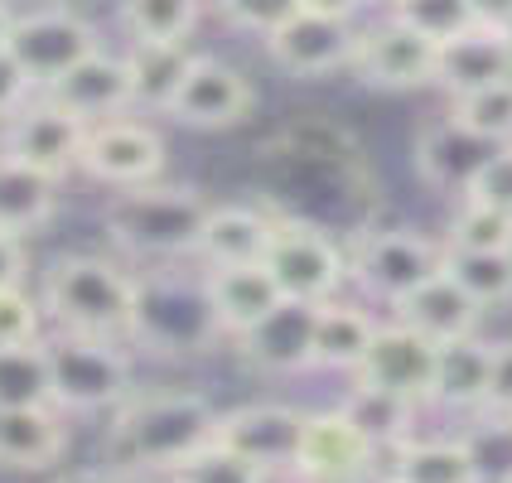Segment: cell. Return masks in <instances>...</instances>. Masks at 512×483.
Wrapping results in <instances>:
<instances>
[{"label":"cell","mask_w":512,"mask_h":483,"mask_svg":"<svg viewBox=\"0 0 512 483\" xmlns=\"http://www.w3.org/2000/svg\"><path fill=\"white\" fill-rule=\"evenodd\" d=\"M218 411L194 387H160V392H131L112 411L107 426V459L131 479H165L199 445L213 440Z\"/></svg>","instance_id":"1"},{"label":"cell","mask_w":512,"mask_h":483,"mask_svg":"<svg viewBox=\"0 0 512 483\" xmlns=\"http://www.w3.org/2000/svg\"><path fill=\"white\" fill-rule=\"evenodd\" d=\"M39 300L54 329L131 343L141 310V276H131L116 256L68 252L44 271Z\"/></svg>","instance_id":"2"},{"label":"cell","mask_w":512,"mask_h":483,"mask_svg":"<svg viewBox=\"0 0 512 483\" xmlns=\"http://www.w3.org/2000/svg\"><path fill=\"white\" fill-rule=\"evenodd\" d=\"M208 208L213 203L199 189L150 179L136 189H112V199L102 208V228L116 252L141 256V261H179V256H199Z\"/></svg>","instance_id":"3"},{"label":"cell","mask_w":512,"mask_h":483,"mask_svg":"<svg viewBox=\"0 0 512 483\" xmlns=\"http://www.w3.org/2000/svg\"><path fill=\"white\" fill-rule=\"evenodd\" d=\"M49 372H54V406L58 411H116L121 401L136 392L131 353L121 339H92V334H68L54 329L44 334Z\"/></svg>","instance_id":"4"},{"label":"cell","mask_w":512,"mask_h":483,"mask_svg":"<svg viewBox=\"0 0 512 483\" xmlns=\"http://www.w3.org/2000/svg\"><path fill=\"white\" fill-rule=\"evenodd\" d=\"M261 266L281 285L285 300H305V305H324L348 285V247L324 223L300 213H276V232Z\"/></svg>","instance_id":"5"},{"label":"cell","mask_w":512,"mask_h":483,"mask_svg":"<svg viewBox=\"0 0 512 483\" xmlns=\"http://www.w3.org/2000/svg\"><path fill=\"white\" fill-rule=\"evenodd\" d=\"M445 266V242L411 228H363L348 237V281L382 305H401Z\"/></svg>","instance_id":"6"},{"label":"cell","mask_w":512,"mask_h":483,"mask_svg":"<svg viewBox=\"0 0 512 483\" xmlns=\"http://www.w3.org/2000/svg\"><path fill=\"white\" fill-rule=\"evenodd\" d=\"M10 58L25 68V78L39 92L49 83H58L73 63H83L87 54L102 49V34L92 29V20H83L78 10L68 5H39V10H25L15 15V29H10Z\"/></svg>","instance_id":"7"},{"label":"cell","mask_w":512,"mask_h":483,"mask_svg":"<svg viewBox=\"0 0 512 483\" xmlns=\"http://www.w3.org/2000/svg\"><path fill=\"white\" fill-rule=\"evenodd\" d=\"M83 141H87V121L63 112L44 92H34L25 107L0 126V155H10V160H20V165L39 174H54V179L78 170Z\"/></svg>","instance_id":"8"},{"label":"cell","mask_w":512,"mask_h":483,"mask_svg":"<svg viewBox=\"0 0 512 483\" xmlns=\"http://www.w3.org/2000/svg\"><path fill=\"white\" fill-rule=\"evenodd\" d=\"M78 170L107 189H136L165 174V136L150 121H131V116H112L87 126Z\"/></svg>","instance_id":"9"},{"label":"cell","mask_w":512,"mask_h":483,"mask_svg":"<svg viewBox=\"0 0 512 483\" xmlns=\"http://www.w3.org/2000/svg\"><path fill=\"white\" fill-rule=\"evenodd\" d=\"M252 107H256L252 78L242 68L223 63V58L199 54L189 63L179 92L170 97L165 116L189 126V131H232V126H242L252 116Z\"/></svg>","instance_id":"10"},{"label":"cell","mask_w":512,"mask_h":483,"mask_svg":"<svg viewBox=\"0 0 512 483\" xmlns=\"http://www.w3.org/2000/svg\"><path fill=\"white\" fill-rule=\"evenodd\" d=\"M435 353L440 343L426 339L421 329L387 319L377 324L363 363L353 372V382L377 387V392H392V397L411 401V406H430V387H435Z\"/></svg>","instance_id":"11"},{"label":"cell","mask_w":512,"mask_h":483,"mask_svg":"<svg viewBox=\"0 0 512 483\" xmlns=\"http://www.w3.org/2000/svg\"><path fill=\"white\" fill-rule=\"evenodd\" d=\"M435 54H440L435 39L387 15L382 25L358 29V49H353L348 73L382 92H416V87L435 83Z\"/></svg>","instance_id":"12"},{"label":"cell","mask_w":512,"mask_h":483,"mask_svg":"<svg viewBox=\"0 0 512 483\" xmlns=\"http://www.w3.org/2000/svg\"><path fill=\"white\" fill-rule=\"evenodd\" d=\"M218 445H228L237 455L261 464L266 474H295L300 440H305V411L285 406V401H252V406H232L218 411Z\"/></svg>","instance_id":"13"},{"label":"cell","mask_w":512,"mask_h":483,"mask_svg":"<svg viewBox=\"0 0 512 483\" xmlns=\"http://www.w3.org/2000/svg\"><path fill=\"white\" fill-rule=\"evenodd\" d=\"M377 445L348 421V411H305V440L295 459L300 483H363L377 464Z\"/></svg>","instance_id":"14"},{"label":"cell","mask_w":512,"mask_h":483,"mask_svg":"<svg viewBox=\"0 0 512 483\" xmlns=\"http://www.w3.org/2000/svg\"><path fill=\"white\" fill-rule=\"evenodd\" d=\"M353 49H358V25L334 20V15H314V10L290 15L276 34H266V54L290 78L343 73V68H353Z\"/></svg>","instance_id":"15"},{"label":"cell","mask_w":512,"mask_h":483,"mask_svg":"<svg viewBox=\"0 0 512 483\" xmlns=\"http://www.w3.org/2000/svg\"><path fill=\"white\" fill-rule=\"evenodd\" d=\"M136 339L150 348H203V343L223 339L213 310H208V295L203 281L194 290L184 285H165V281H141V310H136Z\"/></svg>","instance_id":"16"},{"label":"cell","mask_w":512,"mask_h":483,"mask_svg":"<svg viewBox=\"0 0 512 483\" xmlns=\"http://www.w3.org/2000/svg\"><path fill=\"white\" fill-rule=\"evenodd\" d=\"M314 310L305 300H281L256 329L232 339L237 358L266 377H290V372L314 368Z\"/></svg>","instance_id":"17"},{"label":"cell","mask_w":512,"mask_h":483,"mask_svg":"<svg viewBox=\"0 0 512 483\" xmlns=\"http://www.w3.org/2000/svg\"><path fill=\"white\" fill-rule=\"evenodd\" d=\"M44 97H54L63 112H73L78 121H87V126L126 116V107H136L126 54H107V49L87 54L83 63H73L58 83L44 87Z\"/></svg>","instance_id":"18"},{"label":"cell","mask_w":512,"mask_h":483,"mask_svg":"<svg viewBox=\"0 0 512 483\" xmlns=\"http://www.w3.org/2000/svg\"><path fill=\"white\" fill-rule=\"evenodd\" d=\"M493 150H498V145L484 141V136H474L469 126H459L455 116H440V121H430L426 131L416 136V174L426 179L430 189L464 199Z\"/></svg>","instance_id":"19"},{"label":"cell","mask_w":512,"mask_h":483,"mask_svg":"<svg viewBox=\"0 0 512 483\" xmlns=\"http://www.w3.org/2000/svg\"><path fill=\"white\" fill-rule=\"evenodd\" d=\"M512 78V34L503 25H469L464 34L445 39L435 54V87H445L450 97H464L474 87L503 83Z\"/></svg>","instance_id":"20"},{"label":"cell","mask_w":512,"mask_h":483,"mask_svg":"<svg viewBox=\"0 0 512 483\" xmlns=\"http://www.w3.org/2000/svg\"><path fill=\"white\" fill-rule=\"evenodd\" d=\"M203 295H208V310H213V324L223 339H242L285 300L281 285L271 281V271L261 261L256 266H208Z\"/></svg>","instance_id":"21"},{"label":"cell","mask_w":512,"mask_h":483,"mask_svg":"<svg viewBox=\"0 0 512 483\" xmlns=\"http://www.w3.org/2000/svg\"><path fill=\"white\" fill-rule=\"evenodd\" d=\"M271 232H276V208L213 203L199 237V261L203 266H256V261H266Z\"/></svg>","instance_id":"22"},{"label":"cell","mask_w":512,"mask_h":483,"mask_svg":"<svg viewBox=\"0 0 512 483\" xmlns=\"http://www.w3.org/2000/svg\"><path fill=\"white\" fill-rule=\"evenodd\" d=\"M68 450V426L58 406H0V469L39 474Z\"/></svg>","instance_id":"23"},{"label":"cell","mask_w":512,"mask_h":483,"mask_svg":"<svg viewBox=\"0 0 512 483\" xmlns=\"http://www.w3.org/2000/svg\"><path fill=\"white\" fill-rule=\"evenodd\" d=\"M392 319L421 329V334L435 343H450V339H469V334L479 329L484 310H479V305L464 295V285L440 266L426 285H416L401 305H392Z\"/></svg>","instance_id":"24"},{"label":"cell","mask_w":512,"mask_h":483,"mask_svg":"<svg viewBox=\"0 0 512 483\" xmlns=\"http://www.w3.org/2000/svg\"><path fill=\"white\" fill-rule=\"evenodd\" d=\"M488 372H493V343H484L479 334L440 343L430 406H445V411H484Z\"/></svg>","instance_id":"25"},{"label":"cell","mask_w":512,"mask_h":483,"mask_svg":"<svg viewBox=\"0 0 512 483\" xmlns=\"http://www.w3.org/2000/svg\"><path fill=\"white\" fill-rule=\"evenodd\" d=\"M382 319H372L363 305L353 300H324L314 310V368H329V372H358L363 353H368L372 334H377Z\"/></svg>","instance_id":"26"},{"label":"cell","mask_w":512,"mask_h":483,"mask_svg":"<svg viewBox=\"0 0 512 483\" xmlns=\"http://www.w3.org/2000/svg\"><path fill=\"white\" fill-rule=\"evenodd\" d=\"M392 483H484L469 440H401L392 450Z\"/></svg>","instance_id":"27"},{"label":"cell","mask_w":512,"mask_h":483,"mask_svg":"<svg viewBox=\"0 0 512 483\" xmlns=\"http://www.w3.org/2000/svg\"><path fill=\"white\" fill-rule=\"evenodd\" d=\"M194 58L199 54H194L189 44L131 39V49H126V68H131V97H136V107H145V112H165Z\"/></svg>","instance_id":"28"},{"label":"cell","mask_w":512,"mask_h":483,"mask_svg":"<svg viewBox=\"0 0 512 483\" xmlns=\"http://www.w3.org/2000/svg\"><path fill=\"white\" fill-rule=\"evenodd\" d=\"M58 208V179L54 174H39L0 155V228L15 232V237H29L39 232Z\"/></svg>","instance_id":"29"},{"label":"cell","mask_w":512,"mask_h":483,"mask_svg":"<svg viewBox=\"0 0 512 483\" xmlns=\"http://www.w3.org/2000/svg\"><path fill=\"white\" fill-rule=\"evenodd\" d=\"M343 411H348V421L363 430L382 455H392L401 440H411V421H416V411H421V406L392 397V392H377V387L353 382V392L343 397Z\"/></svg>","instance_id":"30"},{"label":"cell","mask_w":512,"mask_h":483,"mask_svg":"<svg viewBox=\"0 0 512 483\" xmlns=\"http://www.w3.org/2000/svg\"><path fill=\"white\" fill-rule=\"evenodd\" d=\"M445 271L464 285V295L479 310L512 305V252H459V247H445Z\"/></svg>","instance_id":"31"},{"label":"cell","mask_w":512,"mask_h":483,"mask_svg":"<svg viewBox=\"0 0 512 483\" xmlns=\"http://www.w3.org/2000/svg\"><path fill=\"white\" fill-rule=\"evenodd\" d=\"M203 20V0H121V29L131 39L189 44Z\"/></svg>","instance_id":"32"},{"label":"cell","mask_w":512,"mask_h":483,"mask_svg":"<svg viewBox=\"0 0 512 483\" xmlns=\"http://www.w3.org/2000/svg\"><path fill=\"white\" fill-rule=\"evenodd\" d=\"M0 406H54V372L44 339L0 348Z\"/></svg>","instance_id":"33"},{"label":"cell","mask_w":512,"mask_h":483,"mask_svg":"<svg viewBox=\"0 0 512 483\" xmlns=\"http://www.w3.org/2000/svg\"><path fill=\"white\" fill-rule=\"evenodd\" d=\"M450 116L493 145H512V78L450 97Z\"/></svg>","instance_id":"34"},{"label":"cell","mask_w":512,"mask_h":483,"mask_svg":"<svg viewBox=\"0 0 512 483\" xmlns=\"http://www.w3.org/2000/svg\"><path fill=\"white\" fill-rule=\"evenodd\" d=\"M445 247H459V252H512V218L488 208V203L459 199L450 232H445Z\"/></svg>","instance_id":"35"},{"label":"cell","mask_w":512,"mask_h":483,"mask_svg":"<svg viewBox=\"0 0 512 483\" xmlns=\"http://www.w3.org/2000/svg\"><path fill=\"white\" fill-rule=\"evenodd\" d=\"M165 479H174V483H271V474H266L261 464H252L247 455H237L228 445L208 440V445H199V450L184 459L174 474H165Z\"/></svg>","instance_id":"36"},{"label":"cell","mask_w":512,"mask_h":483,"mask_svg":"<svg viewBox=\"0 0 512 483\" xmlns=\"http://www.w3.org/2000/svg\"><path fill=\"white\" fill-rule=\"evenodd\" d=\"M392 20L445 44L469 25H479V10H474V0H392Z\"/></svg>","instance_id":"37"},{"label":"cell","mask_w":512,"mask_h":483,"mask_svg":"<svg viewBox=\"0 0 512 483\" xmlns=\"http://www.w3.org/2000/svg\"><path fill=\"white\" fill-rule=\"evenodd\" d=\"M44 300L29 295L25 285H10L0 290V348H20V343H39L44 339Z\"/></svg>","instance_id":"38"},{"label":"cell","mask_w":512,"mask_h":483,"mask_svg":"<svg viewBox=\"0 0 512 483\" xmlns=\"http://www.w3.org/2000/svg\"><path fill=\"white\" fill-rule=\"evenodd\" d=\"M213 5H218V15H223L232 29L261 34V39L276 34L290 15H300V0H213Z\"/></svg>","instance_id":"39"},{"label":"cell","mask_w":512,"mask_h":483,"mask_svg":"<svg viewBox=\"0 0 512 483\" xmlns=\"http://www.w3.org/2000/svg\"><path fill=\"white\" fill-rule=\"evenodd\" d=\"M464 199L488 203V208H498V213L512 218V145H498V150L488 155V165L479 170V179L469 184Z\"/></svg>","instance_id":"40"},{"label":"cell","mask_w":512,"mask_h":483,"mask_svg":"<svg viewBox=\"0 0 512 483\" xmlns=\"http://www.w3.org/2000/svg\"><path fill=\"white\" fill-rule=\"evenodd\" d=\"M479 416H508L512 421V339L493 343V372H488V401Z\"/></svg>","instance_id":"41"},{"label":"cell","mask_w":512,"mask_h":483,"mask_svg":"<svg viewBox=\"0 0 512 483\" xmlns=\"http://www.w3.org/2000/svg\"><path fill=\"white\" fill-rule=\"evenodd\" d=\"M34 92H39V87L29 83L25 68H20V63L10 58V49H5V54H0V126H5L10 116L20 112V107H25Z\"/></svg>","instance_id":"42"},{"label":"cell","mask_w":512,"mask_h":483,"mask_svg":"<svg viewBox=\"0 0 512 483\" xmlns=\"http://www.w3.org/2000/svg\"><path fill=\"white\" fill-rule=\"evenodd\" d=\"M29 281V252H25V237L0 228V290L10 285H25Z\"/></svg>","instance_id":"43"},{"label":"cell","mask_w":512,"mask_h":483,"mask_svg":"<svg viewBox=\"0 0 512 483\" xmlns=\"http://www.w3.org/2000/svg\"><path fill=\"white\" fill-rule=\"evenodd\" d=\"M363 5H372V0H300V10H314V15H334V20H353Z\"/></svg>","instance_id":"44"},{"label":"cell","mask_w":512,"mask_h":483,"mask_svg":"<svg viewBox=\"0 0 512 483\" xmlns=\"http://www.w3.org/2000/svg\"><path fill=\"white\" fill-rule=\"evenodd\" d=\"M54 483H145V479H131L121 469H78V474H63Z\"/></svg>","instance_id":"45"},{"label":"cell","mask_w":512,"mask_h":483,"mask_svg":"<svg viewBox=\"0 0 512 483\" xmlns=\"http://www.w3.org/2000/svg\"><path fill=\"white\" fill-rule=\"evenodd\" d=\"M474 10L484 25H503L512 34V0H474Z\"/></svg>","instance_id":"46"},{"label":"cell","mask_w":512,"mask_h":483,"mask_svg":"<svg viewBox=\"0 0 512 483\" xmlns=\"http://www.w3.org/2000/svg\"><path fill=\"white\" fill-rule=\"evenodd\" d=\"M10 29H15V10L0 0V54H5V44H10Z\"/></svg>","instance_id":"47"},{"label":"cell","mask_w":512,"mask_h":483,"mask_svg":"<svg viewBox=\"0 0 512 483\" xmlns=\"http://www.w3.org/2000/svg\"><path fill=\"white\" fill-rule=\"evenodd\" d=\"M498 483H512V464H508V474H503V479H498Z\"/></svg>","instance_id":"48"},{"label":"cell","mask_w":512,"mask_h":483,"mask_svg":"<svg viewBox=\"0 0 512 483\" xmlns=\"http://www.w3.org/2000/svg\"><path fill=\"white\" fill-rule=\"evenodd\" d=\"M145 483H174V479H145Z\"/></svg>","instance_id":"49"},{"label":"cell","mask_w":512,"mask_h":483,"mask_svg":"<svg viewBox=\"0 0 512 483\" xmlns=\"http://www.w3.org/2000/svg\"><path fill=\"white\" fill-rule=\"evenodd\" d=\"M382 5H392V0H382Z\"/></svg>","instance_id":"50"},{"label":"cell","mask_w":512,"mask_h":483,"mask_svg":"<svg viewBox=\"0 0 512 483\" xmlns=\"http://www.w3.org/2000/svg\"><path fill=\"white\" fill-rule=\"evenodd\" d=\"M382 483H392V479H382Z\"/></svg>","instance_id":"51"}]
</instances>
